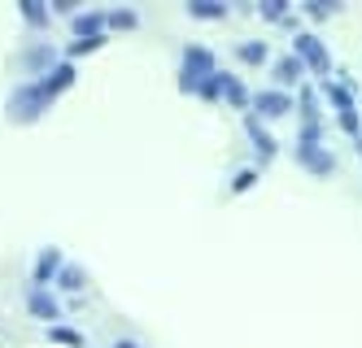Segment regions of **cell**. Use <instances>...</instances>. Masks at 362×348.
<instances>
[{"label": "cell", "instance_id": "277c9868", "mask_svg": "<svg viewBox=\"0 0 362 348\" xmlns=\"http://www.w3.org/2000/svg\"><path fill=\"white\" fill-rule=\"evenodd\" d=\"M288 109H293V96H288V92H279V88L253 96V118H284Z\"/></svg>", "mask_w": 362, "mask_h": 348}, {"label": "cell", "instance_id": "603a6c76", "mask_svg": "<svg viewBox=\"0 0 362 348\" xmlns=\"http://www.w3.org/2000/svg\"><path fill=\"white\" fill-rule=\"evenodd\" d=\"M305 13H310V18H327V13H332V5H319V0H310Z\"/></svg>", "mask_w": 362, "mask_h": 348}, {"label": "cell", "instance_id": "44dd1931", "mask_svg": "<svg viewBox=\"0 0 362 348\" xmlns=\"http://www.w3.org/2000/svg\"><path fill=\"white\" fill-rule=\"evenodd\" d=\"M253 183H257V170H240V174H236V183H231V187H236V192H249Z\"/></svg>", "mask_w": 362, "mask_h": 348}, {"label": "cell", "instance_id": "5b68a950", "mask_svg": "<svg viewBox=\"0 0 362 348\" xmlns=\"http://www.w3.org/2000/svg\"><path fill=\"white\" fill-rule=\"evenodd\" d=\"M35 83H40V92H44L48 100H57V96L74 83V66H70V61H57L53 70H44V78H35Z\"/></svg>", "mask_w": 362, "mask_h": 348}, {"label": "cell", "instance_id": "7c38bea8", "mask_svg": "<svg viewBox=\"0 0 362 348\" xmlns=\"http://www.w3.org/2000/svg\"><path fill=\"white\" fill-rule=\"evenodd\" d=\"M57 287H62V292H83V287H88V275L79 270V265H62Z\"/></svg>", "mask_w": 362, "mask_h": 348}, {"label": "cell", "instance_id": "d4e9b609", "mask_svg": "<svg viewBox=\"0 0 362 348\" xmlns=\"http://www.w3.org/2000/svg\"><path fill=\"white\" fill-rule=\"evenodd\" d=\"M358 148H362V136H358Z\"/></svg>", "mask_w": 362, "mask_h": 348}, {"label": "cell", "instance_id": "cb8c5ba5", "mask_svg": "<svg viewBox=\"0 0 362 348\" xmlns=\"http://www.w3.org/2000/svg\"><path fill=\"white\" fill-rule=\"evenodd\" d=\"M114 348H140V344H136V340H118Z\"/></svg>", "mask_w": 362, "mask_h": 348}, {"label": "cell", "instance_id": "d6986e66", "mask_svg": "<svg viewBox=\"0 0 362 348\" xmlns=\"http://www.w3.org/2000/svg\"><path fill=\"white\" fill-rule=\"evenodd\" d=\"M100 44H105V35H96V40H74L66 52H70V57H83V52H96Z\"/></svg>", "mask_w": 362, "mask_h": 348}, {"label": "cell", "instance_id": "8fae6325", "mask_svg": "<svg viewBox=\"0 0 362 348\" xmlns=\"http://www.w3.org/2000/svg\"><path fill=\"white\" fill-rule=\"evenodd\" d=\"M245 126H249V136H253L257 152H262V157H271V152H275V140H271L267 131H262V118H253V114H249V118H245Z\"/></svg>", "mask_w": 362, "mask_h": 348}, {"label": "cell", "instance_id": "ac0fdd59", "mask_svg": "<svg viewBox=\"0 0 362 348\" xmlns=\"http://www.w3.org/2000/svg\"><path fill=\"white\" fill-rule=\"evenodd\" d=\"M236 52H240V61H253V66L267 61V44H257V40H253V44H240Z\"/></svg>", "mask_w": 362, "mask_h": 348}, {"label": "cell", "instance_id": "2e32d148", "mask_svg": "<svg viewBox=\"0 0 362 348\" xmlns=\"http://www.w3.org/2000/svg\"><path fill=\"white\" fill-rule=\"evenodd\" d=\"M197 96H201V100H218V96H223V70L205 78V83L197 88Z\"/></svg>", "mask_w": 362, "mask_h": 348}, {"label": "cell", "instance_id": "52a82bcc", "mask_svg": "<svg viewBox=\"0 0 362 348\" xmlns=\"http://www.w3.org/2000/svg\"><path fill=\"white\" fill-rule=\"evenodd\" d=\"M27 305H31V313H35V318H44L48 327H57V318H62V305H57L53 296H48L44 287H27Z\"/></svg>", "mask_w": 362, "mask_h": 348}, {"label": "cell", "instance_id": "8992f818", "mask_svg": "<svg viewBox=\"0 0 362 348\" xmlns=\"http://www.w3.org/2000/svg\"><path fill=\"white\" fill-rule=\"evenodd\" d=\"M297 162H301L305 170H315L319 179L336 170V157H332V152H327L323 144H297Z\"/></svg>", "mask_w": 362, "mask_h": 348}, {"label": "cell", "instance_id": "ffe728a7", "mask_svg": "<svg viewBox=\"0 0 362 348\" xmlns=\"http://www.w3.org/2000/svg\"><path fill=\"white\" fill-rule=\"evenodd\" d=\"M262 18H271V22L288 18V5H284V0H262Z\"/></svg>", "mask_w": 362, "mask_h": 348}, {"label": "cell", "instance_id": "4fadbf2b", "mask_svg": "<svg viewBox=\"0 0 362 348\" xmlns=\"http://www.w3.org/2000/svg\"><path fill=\"white\" fill-rule=\"evenodd\" d=\"M223 96H227L231 104H240V109L249 104V92L240 88V78H236V74H227V70H223Z\"/></svg>", "mask_w": 362, "mask_h": 348}, {"label": "cell", "instance_id": "e0dca14e", "mask_svg": "<svg viewBox=\"0 0 362 348\" xmlns=\"http://www.w3.org/2000/svg\"><path fill=\"white\" fill-rule=\"evenodd\" d=\"M22 18L35 22V26H44V22H48V9L40 5V0H22Z\"/></svg>", "mask_w": 362, "mask_h": 348}, {"label": "cell", "instance_id": "7402d4cb", "mask_svg": "<svg viewBox=\"0 0 362 348\" xmlns=\"http://www.w3.org/2000/svg\"><path fill=\"white\" fill-rule=\"evenodd\" d=\"M110 26H136V13L132 9H118V13H110Z\"/></svg>", "mask_w": 362, "mask_h": 348}, {"label": "cell", "instance_id": "3957f363", "mask_svg": "<svg viewBox=\"0 0 362 348\" xmlns=\"http://www.w3.org/2000/svg\"><path fill=\"white\" fill-rule=\"evenodd\" d=\"M293 48H297L301 66H310L315 74H332V57H327L323 40H315V35H297V40H293Z\"/></svg>", "mask_w": 362, "mask_h": 348}, {"label": "cell", "instance_id": "ba28073f", "mask_svg": "<svg viewBox=\"0 0 362 348\" xmlns=\"http://www.w3.org/2000/svg\"><path fill=\"white\" fill-rule=\"evenodd\" d=\"M70 26H74V35H79V40H96V35H105V26H110V13L92 9V13H79V18H74Z\"/></svg>", "mask_w": 362, "mask_h": 348}, {"label": "cell", "instance_id": "9c48e42d", "mask_svg": "<svg viewBox=\"0 0 362 348\" xmlns=\"http://www.w3.org/2000/svg\"><path fill=\"white\" fill-rule=\"evenodd\" d=\"M53 275H62V253H57V248H44L40 261H35V279H31V287H44Z\"/></svg>", "mask_w": 362, "mask_h": 348}, {"label": "cell", "instance_id": "5bb4252c", "mask_svg": "<svg viewBox=\"0 0 362 348\" xmlns=\"http://www.w3.org/2000/svg\"><path fill=\"white\" fill-rule=\"evenodd\" d=\"M188 13H192V18H223V13H227V5H218V0H192Z\"/></svg>", "mask_w": 362, "mask_h": 348}, {"label": "cell", "instance_id": "6da1fadb", "mask_svg": "<svg viewBox=\"0 0 362 348\" xmlns=\"http://www.w3.org/2000/svg\"><path fill=\"white\" fill-rule=\"evenodd\" d=\"M210 74H218L214 52L201 48V44H188V48H184V70H179V88H184V92H197Z\"/></svg>", "mask_w": 362, "mask_h": 348}, {"label": "cell", "instance_id": "9a60e30c", "mask_svg": "<svg viewBox=\"0 0 362 348\" xmlns=\"http://www.w3.org/2000/svg\"><path fill=\"white\" fill-rule=\"evenodd\" d=\"M48 340L53 344H70V348H83V335L74 327H48Z\"/></svg>", "mask_w": 362, "mask_h": 348}, {"label": "cell", "instance_id": "7a4b0ae2", "mask_svg": "<svg viewBox=\"0 0 362 348\" xmlns=\"http://www.w3.org/2000/svg\"><path fill=\"white\" fill-rule=\"evenodd\" d=\"M44 104H48V96L40 92V83H27V88H18V92H13L9 109H13V118H18V122H31V118H40V114H44Z\"/></svg>", "mask_w": 362, "mask_h": 348}, {"label": "cell", "instance_id": "30bf717a", "mask_svg": "<svg viewBox=\"0 0 362 348\" xmlns=\"http://www.w3.org/2000/svg\"><path fill=\"white\" fill-rule=\"evenodd\" d=\"M297 78H301V57H297V52L275 61V83H297Z\"/></svg>", "mask_w": 362, "mask_h": 348}]
</instances>
